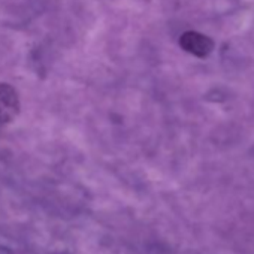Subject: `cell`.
I'll return each mask as SVG.
<instances>
[{
    "label": "cell",
    "instance_id": "6da1fadb",
    "mask_svg": "<svg viewBox=\"0 0 254 254\" xmlns=\"http://www.w3.org/2000/svg\"><path fill=\"white\" fill-rule=\"evenodd\" d=\"M20 112V99L11 84H0V124H8Z\"/></svg>",
    "mask_w": 254,
    "mask_h": 254
},
{
    "label": "cell",
    "instance_id": "7a4b0ae2",
    "mask_svg": "<svg viewBox=\"0 0 254 254\" xmlns=\"http://www.w3.org/2000/svg\"><path fill=\"white\" fill-rule=\"evenodd\" d=\"M180 45L187 51L197 57H205L211 53L214 44L209 38L197 33V32H187L180 39Z\"/></svg>",
    "mask_w": 254,
    "mask_h": 254
}]
</instances>
